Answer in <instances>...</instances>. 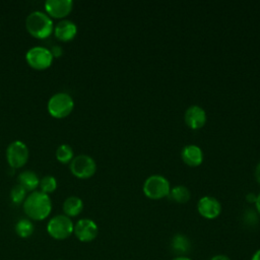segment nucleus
Listing matches in <instances>:
<instances>
[{
	"mask_svg": "<svg viewBox=\"0 0 260 260\" xmlns=\"http://www.w3.org/2000/svg\"><path fill=\"white\" fill-rule=\"evenodd\" d=\"M73 7L72 0H46V13L55 18H63L68 15Z\"/></svg>",
	"mask_w": 260,
	"mask_h": 260,
	"instance_id": "11",
	"label": "nucleus"
},
{
	"mask_svg": "<svg viewBox=\"0 0 260 260\" xmlns=\"http://www.w3.org/2000/svg\"><path fill=\"white\" fill-rule=\"evenodd\" d=\"M40 187H41L42 192H44L46 194H49V193L56 190L57 180L54 176L46 175L40 180Z\"/></svg>",
	"mask_w": 260,
	"mask_h": 260,
	"instance_id": "21",
	"label": "nucleus"
},
{
	"mask_svg": "<svg viewBox=\"0 0 260 260\" xmlns=\"http://www.w3.org/2000/svg\"><path fill=\"white\" fill-rule=\"evenodd\" d=\"M169 196L178 203H186L190 199V192L185 186H176L170 190Z\"/></svg>",
	"mask_w": 260,
	"mask_h": 260,
	"instance_id": "18",
	"label": "nucleus"
},
{
	"mask_svg": "<svg viewBox=\"0 0 260 260\" xmlns=\"http://www.w3.org/2000/svg\"><path fill=\"white\" fill-rule=\"evenodd\" d=\"M255 203H256V208H257V211L260 213V193H259V195L257 196Z\"/></svg>",
	"mask_w": 260,
	"mask_h": 260,
	"instance_id": "27",
	"label": "nucleus"
},
{
	"mask_svg": "<svg viewBox=\"0 0 260 260\" xmlns=\"http://www.w3.org/2000/svg\"><path fill=\"white\" fill-rule=\"evenodd\" d=\"M185 122L191 129H199L206 122L205 111L199 106H191L185 112Z\"/></svg>",
	"mask_w": 260,
	"mask_h": 260,
	"instance_id": "12",
	"label": "nucleus"
},
{
	"mask_svg": "<svg viewBox=\"0 0 260 260\" xmlns=\"http://www.w3.org/2000/svg\"><path fill=\"white\" fill-rule=\"evenodd\" d=\"M25 214L35 220H43L49 216L52 210V201L48 194L42 191H32L23 201Z\"/></svg>",
	"mask_w": 260,
	"mask_h": 260,
	"instance_id": "1",
	"label": "nucleus"
},
{
	"mask_svg": "<svg viewBox=\"0 0 260 260\" xmlns=\"http://www.w3.org/2000/svg\"><path fill=\"white\" fill-rule=\"evenodd\" d=\"M71 173L79 179H87L96 171L94 159L87 154H78L72 158L69 165Z\"/></svg>",
	"mask_w": 260,
	"mask_h": 260,
	"instance_id": "7",
	"label": "nucleus"
},
{
	"mask_svg": "<svg viewBox=\"0 0 260 260\" xmlns=\"http://www.w3.org/2000/svg\"><path fill=\"white\" fill-rule=\"evenodd\" d=\"M73 233L80 242L88 243L96 238L99 228L92 219L81 218L74 224Z\"/></svg>",
	"mask_w": 260,
	"mask_h": 260,
	"instance_id": "9",
	"label": "nucleus"
},
{
	"mask_svg": "<svg viewBox=\"0 0 260 260\" xmlns=\"http://www.w3.org/2000/svg\"><path fill=\"white\" fill-rule=\"evenodd\" d=\"M26 197V190L20 185L16 184L10 191V198L14 203H21Z\"/></svg>",
	"mask_w": 260,
	"mask_h": 260,
	"instance_id": "22",
	"label": "nucleus"
},
{
	"mask_svg": "<svg viewBox=\"0 0 260 260\" xmlns=\"http://www.w3.org/2000/svg\"><path fill=\"white\" fill-rule=\"evenodd\" d=\"M73 222L69 216L58 214L52 217L47 224L48 234L55 240H65L73 233Z\"/></svg>",
	"mask_w": 260,
	"mask_h": 260,
	"instance_id": "4",
	"label": "nucleus"
},
{
	"mask_svg": "<svg viewBox=\"0 0 260 260\" xmlns=\"http://www.w3.org/2000/svg\"><path fill=\"white\" fill-rule=\"evenodd\" d=\"M52 51L43 46H35L27 50L25 59L28 65L35 69H46L53 62Z\"/></svg>",
	"mask_w": 260,
	"mask_h": 260,
	"instance_id": "6",
	"label": "nucleus"
},
{
	"mask_svg": "<svg viewBox=\"0 0 260 260\" xmlns=\"http://www.w3.org/2000/svg\"><path fill=\"white\" fill-rule=\"evenodd\" d=\"M54 34L56 38L63 42H68L77 34V26L76 24L69 19H61L57 24L54 26Z\"/></svg>",
	"mask_w": 260,
	"mask_h": 260,
	"instance_id": "13",
	"label": "nucleus"
},
{
	"mask_svg": "<svg viewBox=\"0 0 260 260\" xmlns=\"http://www.w3.org/2000/svg\"><path fill=\"white\" fill-rule=\"evenodd\" d=\"M181 157L186 165L190 167H197L201 165L203 160V153L199 146L195 144H190L183 148Z\"/></svg>",
	"mask_w": 260,
	"mask_h": 260,
	"instance_id": "14",
	"label": "nucleus"
},
{
	"mask_svg": "<svg viewBox=\"0 0 260 260\" xmlns=\"http://www.w3.org/2000/svg\"><path fill=\"white\" fill-rule=\"evenodd\" d=\"M251 260H260V249L257 250V251L253 254Z\"/></svg>",
	"mask_w": 260,
	"mask_h": 260,
	"instance_id": "26",
	"label": "nucleus"
},
{
	"mask_svg": "<svg viewBox=\"0 0 260 260\" xmlns=\"http://www.w3.org/2000/svg\"><path fill=\"white\" fill-rule=\"evenodd\" d=\"M18 181H19V184L26 191L36 190L40 186V178L38 177V175L35 172H32L30 170L22 171L18 175Z\"/></svg>",
	"mask_w": 260,
	"mask_h": 260,
	"instance_id": "16",
	"label": "nucleus"
},
{
	"mask_svg": "<svg viewBox=\"0 0 260 260\" xmlns=\"http://www.w3.org/2000/svg\"><path fill=\"white\" fill-rule=\"evenodd\" d=\"M25 27L37 39H45L54 31V23L51 16L41 10H34L26 16Z\"/></svg>",
	"mask_w": 260,
	"mask_h": 260,
	"instance_id": "2",
	"label": "nucleus"
},
{
	"mask_svg": "<svg viewBox=\"0 0 260 260\" xmlns=\"http://www.w3.org/2000/svg\"><path fill=\"white\" fill-rule=\"evenodd\" d=\"M255 178H256L257 182L260 184V162L257 165V167L255 169Z\"/></svg>",
	"mask_w": 260,
	"mask_h": 260,
	"instance_id": "24",
	"label": "nucleus"
},
{
	"mask_svg": "<svg viewBox=\"0 0 260 260\" xmlns=\"http://www.w3.org/2000/svg\"><path fill=\"white\" fill-rule=\"evenodd\" d=\"M34 224L29 219L21 218L15 224V232L20 238H28L34 233Z\"/></svg>",
	"mask_w": 260,
	"mask_h": 260,
	"instance_id": "19",
	"label": "nucleus"
},
{
	"mask_svg": "<svg viewBox=\"0 0 260 260\" xmlns=\"http://www.w3.org/2000/svg\"><path fill=\"white\" fill-rule=\"evenodd\" d=\"M172 260H192V259L189 257H186V256H178V257L173 258Z\"/></svg>",
	"mask_w": 260,
	"mask_h": 260,
	"instance_id": "28",
	"label": "nucleus"
},
{
	"mask_svg": "<svg viewBox=\"0 0 260 260\" xmlns=\"http://www.w3.org/2000/svg\"><path fill=\"white\" fill-rule=\"evenodd\" d=\"M256 198H257V196H256L255 194H253V193H249V194H247V196H246V199H247L249 202H255V201H256Z\"/></svg>",
	"mask_w": 260,
	"mask_h": 260,
	"instance_id": "25",
	"label": "nucleus"
},
{
	"mask_svg": "<svg viewBox=\"0 0 260 260\" xmlns=\"http://www.w3.org/2000/svg\"><path fill=\"white\" fill-rule=\"evenodd\" d=\"M74 157V152L69 144H61L56 149V158L61 164L70 162Z\"/></svg>",
	"mask_w": 260,
	"mask_h": 260,
	"instance_id": "20",
	"label": "nucleus"
},
{
	"mask_svg": "<svg viewBox=\"0 0 260 260\" xmlns=\"http://www.w3.org/2000/svg\"><path fill=\"white\" fill-rule=\"evenodd\" d=\"M173 250L180 256H184L190 250V242L184 235H176L172 240Z\"/></svg>",
	"mask_w": 260,
	"mask_h": 260,
	"instance_id": "17",
	"label": "nucleus"
},
{
	"mask_svg": "<svg viewBox=\"0 0 260 260\" xmlns=\"http://www.w3.org/2000/svg\"><path fill=\"white\" fill-rule=\"evenodd\" d=\"M197 210L204 218L213 219L220 214L221 205L214 197L204 196L199 199L197 203Z\"/></svg>",
	"mask_w": 260,
	"mask_h": 260,
	"instance_id": "10",
	"label": "nucleus"
},
{
	"mask_svg": "<svg viewBox=\"0 0 260 260\" xmlns=\"http://www.w3.org/2000/svg\"><path fill=\"white\" fill-rule=\"evenodd\" d=\"M6 159L13 169L23 167L28 159V148L21 140H14L6 148Z\"/></svg>",
	"mask_w": 260,
	"mask_h": 260,
	"instance_id": "8",
	"label": "nucleus"
},
{
	"mask_svg": "<svg viewBox=\"0 0 260 260\" xmlns=\"http://www.w3.org/2000/svg\"><path fill=\"white\" fill-rule=\"evenodd\" d=\"M63 211L67 216H76L83 209V202L77 196H69L63 202Z\"/></svg>",
	"mask_w": 260,
	"mask_h": 260,
	"instance_id": "15",
	"label": "nucleus"
},
{
	"mask_svg": "<svg viewBox=\"0 0 260 260\" xmlns=\"http://www.w3.org/2000/svg\"><path fill=\"white\" fill-rule=\"evenodd\" d=\"M210 260H231V258L226 255H223V254H217V255L212 256Z\"/></svg>",
	"mask_w": 260,
	"mask_h": 260,
	"instance_id": "23",
	"label": "nucleus"
},
{
	"mask_svg": "<svg viewBox=\"0 0 260 260\" xmlns=\"http://www.w3.org/2000/svg\"><path fill=\"white\" fill-rule=\"evenodd\" d=\"M74 108V101L72 96L65 92L60 91L54 93L48 101L47 109L51 116L54 118H65L67 117Z\"/></svg>",
	"mask_w": 260,
	"mask_h": 260,
	"instance_id": "3",
	"label": "nucleus"
},
{
	"mask_svg": "<svg viewBox=\"0 0 260 260\" xmlns=\"http://www.w3.org/2000/svg\"><path fill=\"white\" fill-rule=\"evenodd\" d=\"M169 181L159 175H152L148 177L143 184V192L146 197L150 199H161L170 194Z\"/></svg>",
	"mask_w": 260,
	"mask_h": 260,
	"instance_id": "5",
	"label": "nucleus"
}]
</instances>
